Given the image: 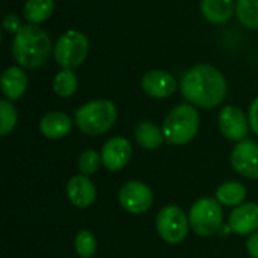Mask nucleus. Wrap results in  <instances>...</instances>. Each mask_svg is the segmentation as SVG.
Returning a JSON list of instances; mask_svg holds the SVG:
<instances>
[{
  "mask_svg": "<svg viewBox=\"0 0 258 258\" xmlns=\"http://www.w3.org/2000/svg\"><path fill=\"white\" fill-rule=\"evenodd\" d=\"M225 76L210 63H198L189 68L180 83L181 95L189 104L201 109H215L227 97Z\"/></svg>",
  "mask_w": 258,
  "mask_h": 258,
  "instance_id": "nucleus-1",
  "label": "nucleus"
},
{
  "mask_svg": "<svg viewBox=\"0 0 258 258\" xmlns=\"http://www.w3.org/2000/svg\"><path fill=\"white\" fill-rule=\"evenodd\" d=\"M11 50L18 67L36 70L47 62L53 45L45 29L38 24H24L14 35Z\"/></svg>",
  "mask_w": 258,
  "mask_h": 258,
  "instance_id": "nucleus-2",
  "label": "nucleus"
},
{
  "mask_svg": "<svg viewBox=\"0 0 258 258\" xmlns=\"http://www.w3.org/2000/svg\"><path fill=\"white\" fill-rule=\"evenodd\" d=\"M118 116L116 106L109 100H92L76 110L74 121L88 136H100L112 128Z\"/></svg>",
  "mask_w": 258,
  "mask_h": 258,
  "instance_id": "nucleus-3",
  "label": "nucleus"
},
{
  "mask_svg": "<svg viewBox=\"0 0 258 258\" xmlns=\"http://www.w3.org/2000/svg\"><path fill=\"white\" fill-rule=\"evenodd\" d=\"M200 130V113L192 104L175 106L165 118L162 132L172 145L189 144Z\"/></svg>",
  "mask_w": 258,
  "mask_h": 258,
  "instance_id": "nucleus-4",
  "label": "nucleus"
},
{
  "mask_svg": "<svg viewBox=\"0 0 258 258\" xmlns=\"http://www.w3.org/2000/svg\"><path fill=\"white\" fill-rule=\"evenodd\" d=\"M89 54L88 36L76 29L63 32L53 45V57L63 70L79 68Z\"/></svg>",
  "mask_w": 258,
  "mask_h": 258,
  "instance_id": "nucleus-5",
  "label": "nucleus"
},
{
  "mask_svg": "<svg viewBox=\"0 0 258 258\" xmlns=\"http://www.w3.org/2000/svg\"><path fill=\"white\" fill-rule=\"evenodd\" d=\"M224 219L222 206L216 198H200L189 212V224L200 237H210L219 231Z\"/></svg>",
  "mask_w": 258,
  "mask_h": 258,
  "instance_id": "nucleus-6",
  "label": "nucleus"
},
{
  "mask_svg": "<svg viewBox=\"0 0 258 258\" xmlns=\"http://www.w3.org/2000/svg\"><path fill=\"white\" fill-rule=\"evenodd\" d=\"M189 218L178 206H166L163 207L156 218V228L160 237L171 243H181L189 231Z\"/></svg>",
  "mask_w": 258,
  "mask_h": 258,
  "instance_id": "nucleus-7",
  "label": "nucleus"
},
{
  "mask_svg": "<svg viewBox=\"0 0 258 258\" xmlns=\"http://www.w3.org/2000/svg\"><path fill=\"white\" fill-rule=\"evenodd\" d=\"M118 198L121 207L132 215L147 213L153 206V192L150 186L138 180L127 181L121 187Z\"/></svg>",
  "mask_w": 258,
  "mask_h": 258,
  "instance_id": "nucleus-8",
  "label": "nucleus"
},
{
  "mask_svg": "<svg viewBox=\"0 0 258 258\" xmlns=\"http://www.w3.org/2000/svg\"><path fill=\"white\" fill-rule=\"evenodd\" d=\"M218 125L228 141H243L249 132V119L237 106L228 104L222 107L218 116Z\"/></svg>",
  "mask_w": 258,
  "mask_h": 258,
  "instance_id": "nucleus-9",
  "label": "nucleus"
},
{
  "mask_svg": "<svg viewBox=\"0 0 258 258\" xmlns=\"http://www.w3.org/2000/svg\"><path fill=\"white\" fill-rule=\"evenodd\" d=\"M231 165L240 175L258 180V144L249 139L240 141L231 151Z\"/></svg>",
  "mask_w": 258,
  "mask_h": 258,
  "instance_id": "nucleus-10",
  "label": "nucleus"
},
{
  "mask_svg": "<svg viewBox=\"0 0 258 258\" xmlns=\"http://www.w3.org/2000/svg\"><path fill=\"white\" fill-rule=\"evenodd\" d=\"M141 86L151 98H168L177 91L178 83L175 77L165 70H150L142 76Z\"/></svg>",
  "mask_w": 258,
  "mask_h": 258,
  "instance_id": "nucleus-11",
  "label": "nucleus"
},
{
  "mask_svg": "<svg viewBox=\"0 0 258 258\" xmlns=\"http://www.w3.org/2000/svg\"><path fill=\"white\" fill-rule=\"evenodd\" d=\"M132 144L128 139L115 136L109 139L101 148V163L109 171L122 169L132 159Z\"/></svg>",
  "mask_w": 258,
  "mask_h": 258,
  "instance_id": "nucleus-12",
  "label": "nucleus"
},
{
  "mask_svg": "<svg viewBox=\"0 0 258 258\" xmlns=\"http://www.w3.org/2000/svg\"><path fill=\"white\" fill-rule=\"evenodd\" d=\"M230 230L236 234H252L258 230V204L246 203L237 206L230 215Z\"/></svg>",
  "mask_w": 258,
  "mask_h": 258,
  "instance_id": "nucleus-13",
  "label": "nucleus"
},
{
  "mask_svg": "<svg viewBox=\"0 0 258 258\" xmlns=\"http://www.w3.org/2000/svg\"><path fill=\"white\" fill-rule=\"evenodd\" d=\"M67 197L73 206L85 209L95 201L97 189L86 175H76L67 184Z\"/></svg>",
  "mask_w": 258,
  "mask_h": 258,
  "instance_id": "nucleus-14",
  "label": "nucleus"
},
{
  "mask_svg": "<svg viewBox=\"0 0 258 258\" xmlns=\"http://www.w3.org/2000/svg\"><path fill=\"white\" fill-rule=\"evenodd\" d=\"M27 89V74L21 67H8L2 74V92L6 100L15 101Z\"/></svg>",
  "mask_w": 258,
  "mask_h": 258,
  "instance_id": "nucleus-15",
  "label": "nucleus"
},
{
  "mask_svg": "<svg viewBox=\"0 0 258 258\" xmlns=\"http://www.w3.org/2000/svg\"><path fill=\"white\" fill-rule=\"evenodd\" d=\"M73 127V119L63 112H48L39 121L41 133L48 139H62L65 138Z\"/></svg>",
  "mask_w": 258,
  "mask_h": 258,
  "instance_id": "nucleus-16",
  "label": "nucleus"
},
{
  "mask_svg": "<svg viewBox=\"0 0 258 258\" xmlns=\"http://www.w3.org/2000/svg\"><path fill=\"white\" fill-rule=\"evenodd\" d=\"M201 15L212 24L227 23L236 14L234 0H201Z\"/></svg>",
  "mask_w": 258,
  "mask_h": 258,
  "instance_id": "nucleus-17",
  "label": "nucleus"
},
{
  "mask_svg": "<svg viewBox=\"0 0 258 258\" xmlns=\"http://www.w3.org/2000/svg\"><path fill=\"white\" fill-rule=\"evenodd\" d=\"M135 138L145 150H156L165 142L163 132L151 121H141L135 128Z\"/></svg>",
  "mask_w": 258,
  "mask_h": 258,
  "instance_id": "nucleus-18",
  "label": "nucleus"
},
{
  "mask_svg": "<svg viewBox=\"0 0 258 258\" xmlns=\"http://www.w3.org/2000/svg\"><path fill=\"white\" fill-rule=\"evenodd\" d=\"M54 12V0H26L23 6V17L29 24H39L47 21Z\"/></svg>",
  "mask_w": 258,
  "mask_h": 258,
  "instance_id": "nucleus-19",
  "label": "nucleus"
},
{
  "mask_svg": "<svg viewBox=\"0 0 258 258\" xmlns=\"http://www.w3.org/2000/svg\"><path fill=\"white\" fill-rule=\"evenodd\" d=\"M246 198V189L239 181H227L216 190V200L222 206H242Z\"/></svg>",
  "mask_w": 258,
  "mask_h": 258,
  "instance_id": "nucleus-20",
  "label": "nucleus"
},
{
  "mask_svg": "<svg viewBox=\"0 0 258 258\" xmlns=\"http://www.w3.org/2000/svg\"><path fill=\"white\" fill-rule=\"evenodd\" d=\"M79 88V79L73 70H60L53 79V91L60 98L71 97Z\"/></svg>",
  "mask_w": 258,
  "mask_h": 258,
  "instance_id": "nucleus-21",
  "label": "nucleus"
},
{
  "mask_svg": "<svg viewBox=\"0 0 258 258\" xmlns=\"http://www.w3.org/2000/svg\"><path fill=\"white\" fill-rule=\"evenodd\" d=\"M236 15L245 27L258 30V0H237Z\"/></svg>",
  "mask_w": 258,
  "mask_h": 258,
  "instance_id": "nucleus-22",
  "label": "nucleus"
},
{
  "mask_svg": "<svg viewBox=\"0 0 258 258\" xmlns=\"http://www.w3.org/2000/svg\"><path fill=\"white\" fill-rule=\"evenodd\" d=\"M76 252L82 258H92L97 252V239L89 230H80L74 239Z\"/></svg>",
  "mask_w": 258,
  "mask_h": 258,
  "instance_id": "nucleus-23",
  "label": "nucleus"
},
{
  "mask_svg": "<svg viewBox=\"0 0 258 258\" xmlns=\"http://www.w3.org/2000/svg\"><path fill=\"white\" fill-rule=\"evenodd\" d=\"M0 119H2L0 135L6 136L8 133H11L15 128L17 119H18V113H17L15 106L12 104V101H9L6 98H3L0 101Z\"/></svg>",
  "mask_w": 258,
  "mask_h": 258,
  "instance_id": "nucleus-24",
  "label": "nucleus"
},
{
  "mask_svg": "<svg viewBox=\"0 0 258 258\" xmlns=\"http://www.w3.org/2000/svg\"><path fill=\"white\" fill-rule=\"evenodd\" d=\"M101 165V156L97 154V151L94 150H85L80 157H79V169L82 172V175H94L98 168Z\"/></svg>",
  "mask_w": 258,
  "mask_h": 258,
  "instance_id": "nucleus-25",
  "label": "nucleus"
},
{
  "mask_svg": "<svg viewBox=\"0 0 258 258\" xmlns=\"http://www.w3.org/2000/svg\"><path fill=\"white\" fill-rule=\"evenodd\" d=\"M2 24H3V29H5L8 33H11V35H15V33L24 26L23 21H21V18H20V15H17V14H14V12L6 14Z\"/></svg>",
  "mask_w": 258,
  "mask_h": 258,
  "instance_id": "nucleus-26",
  "label": "nucleus"
},
{
  "mask_svg": "<svg viewBox=\"0 0 258 258\" xmlns=\"http://www.w3.org/2000/svg\"><path fill=\"white\" fill-rule=\"evenodd\" d=\"M248 119H249V127H251V130L258 136V97L251 103V106H249Z\"/></svg>",
  "mask_w": 258,
  "mask_h": 258,
  "instance_id": "nucleus-27",
  "label": "nucleus"
},
{
  "mask_svg": "<svg viewBox=\"0 0 258 258\" xmlns=\"http://www.w3.org/2000/svg\"><path fill=\"white\" fill-rule=\"evenodd\" d=\"M246 249L252 258H258V233H252L246 240Z\"/></svg>",
  "mask_w": 258,
  "mask_h": 258,
  "instance_id": "nucleus-28",
  "label": "nucleus"
}]
</instances>
